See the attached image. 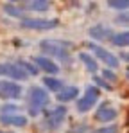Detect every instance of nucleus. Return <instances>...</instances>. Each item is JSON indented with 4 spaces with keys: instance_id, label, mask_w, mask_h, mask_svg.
Listing matches in <instances>:
<instances>
[{
    "instance_id": "1",
    "label": "nucleus",
    "mask_w": 129,
    "mask_h": 133,
    "mask_svg": "<svg viewBox=\"0 0 129 133\" xmlns=\"http://www.w3.org/2000/svg\"><path fill=\"white\" fill-rule=\"evenodd\" d=\"M74 45L70 42H64V40H41L40 42V49H41L43 56H48V58H58V59H63L68 61L70 59V50H72Z\"/></svg>"
},
{
    "instance_id": "2",
    "label": "nucleus",
    "mask_w": 129,
    "mask_h": 133,
    "mask_svg": "<svg viewBox=\"0 0 129 133\" xmlns=\"http://www.w3.org/2000/svg\"><path fill=\"white\" fill-rule=\"evenodd\" d=\"M48 103H50V95L45 88L32 87L29 90V113L31 115H38L41 110L47 108Z\"/></svg>"
},
{
    "instance_id": "3",
    "label": "nucleus",
    "mask_w": 129,
    "mask_h": 133,
    "mask_svg": "<svg viewBox=\"0 0 129 133\" xmlns=\"http://www.w3.org/2000/svg\"><path fill=\"white\" fill-rule=\"evenodd\" d=\"M99 95H101V88H97L95 85H88L86 90H84V95L77 99V104H75L77 111H79V113H86V111H90L95 104H97Z\"/></svg>"
},
{
    "instance_id": "4",
    "label": "nucleus",
    "mask_w": 129,
    "mask_h": 133,
    "mask_svg": "<svg viewBox=\"0 0 129 133\" xmlns=\"http://www.w3.org/2000/svg\"><path fill=\"white\" fill-rule=\"evenodd\" d=\"M20 25L31 31H50L59 25V20L58 18H23L20 20Z\"/></svg>"
},
{
    "instance_id": "5",
    "label": "nucleus",
    "mask_w": 129,
    "mask_h": 133,
    "mask_svg": "<svg viewBox=\"0 0 129 133\" xmlns=\"http://www.w3.org/2000/svg\"><path fill=\"white\" fill-rule=\"evenodd\" d=\"M0 76L5 77V79H11V81H27V79H29L27 72H25L16 61H15V63H11V61L0 63Z\"/></svg>"
},
{
    "instance_id": "6",
    "label": "nucleus",
    "mask_w": 129,
    "mask_h": 133,
    "mask_svg": "<svg viewBox=\"0 0 129 133\" xmlns=\"http://www.w3.org/2000/svg\"><path fill=\"white\" fill-rule=\"evenodd\" d=\"M88 47H90V50L93 52V56H95L99 61H102L108 68H113V70H115V68L118 66V63H120V61H118V58H117L113 52L106 50L104 47H101L99 43H90Z\"/></svg>"
},
{
    "instance_id": "7",
    "label": "nucleus",
    "mask_w": 129,
    "mask_h": 133,
    "mask_svg": "<svg viewBox=\"0 0 129 133\" xmlns=\"http://www.w3.org/2000/svg\"><path fill=\"white\" fill-rule=\"evenodd\" d=\"M23 88L16 81H11V79H0V99H5V101H13V99H20Z\"/></svg>"
},
{
    "instance_id": "8",
    "label": "nucleus",
    "mask_w": 129,
    "mask_h": 133,
    "mask_svg": "<svg viewBox=\"0 0 129 133\" xmlns=\"http://www.w3.org/2000/svg\"><path fill=\"white\" fill-rule=\"evenodd\" d=\"M64 117H66V108L61 104V106H56V108H52V110H48L45 113L43 124H45L47 130H56V128H59L63 124Z\"/></svg>"
},
{
    "instance_id": "9",
    "label": "nucleus",
    "mask_w": 129,
    "mask_h": 133,
    "mask_svg": "<svg viewBox=\"0 0 129 133\" xmlns=\"http://www.w3.org/2000/svg\"><path fill=\"white\" fill-rule=\"evenodd\" d=\"M32 63L38 66L40 70H43L45 74H48V76H58L59 74V66L56 61H52L48 56H34L32 58Z\"/></svg>"
},
{
    "instance_id": "10",
    "label": "nucleus",
    "mask_w": 129,
    "mask_h": 133,
    "mask_svg": "<svg viewBox=\"0 0 129 133\" xmlns=\"http://www.w3.org/2000/svg\"><path fill=\"white\" fill-rule=\"evenodd\" d=\"M117 115H118L117 108H113L109 103H102V104L97 108V111H95V121L108 124V122H113V121L117 119Z\"/></svg>"
},
{
    "instance_id": "11",
    "label": "nucleus",
    "mask_w": 129,
    "mask_h": 133,
    "mask_svg": "<svg viewBox=\"0 0 129 133\" xmlns=\"http://www.w3.org/2000/svg\"><path fill=\"white\" fill-rule=\"evenodd\" d=\"M88 34H90V38L99 40V42H111V38H113V31L104 23H97V25L90 27Z\"/></svg>"
},
{
    "instance_id": "12",
    "label": "nucleus",
    "mask_w": 129,
    "mask_h": 133,
    "mask_svg": "<svg viewBox=\"0 0 129 133\" xmlns=\"http://www.w3.org/2000/svg\"><path fill=\"white\" fill-rule=\"evenodd\" d=\"M0 122L7 124V126H15V128H23L27 126V117L22 113H2L0 115Z\"/></svg>"
},
{
    "instance_id": "13",
    "label": "nucleus",
    "mask_w": 129,
    "mask_h": 133,
    "mask_svg": "<svg viewBox=\"0 0 129 133\" xmlns=\"http://www.w3.org/2000/svg\"><path fill=\"white\" fill-rule=\"evenodd\" d=\"M77 95H79V88H77V87H63L59 92H56L58 103H63V104L74 101V99H77Z\"/></svg>"
},
{
    "instance_id": "14",
    "label": "nucleus",
    "mask_w": 129,
    "mask_h": 133,
    "mask_svg": "<svg viewBox=\"0 0 129 133\" xmlns=\"http://www.w3.org/2000/svg\"><path fill=\"white\" fill-rule=\"evenodd\" d=\"M25 11H34V13H45L50 9V0H29L23 5Z\"/></svg>"
},
{
    "instance_id": "15",
    "label": "nucleus",
    "mask_w": 129,
    "mask_h": 133,
    "mask_svg": "<svg viewBox=\"0 0 129 133\" xmlns=\"http://www.w3.org/2000/svg\"><path fill=\"white\" fill-rule=\"evenodd\" d=\"M79 59H81V63L86 66V70H90L91 74H95V72L99 70V61H97V58L91 56L90 52H81V54H79Z\"/></svg>"
},
{
    "instance_id": "16",
    "label": "nucleus",
    "mask_w": 129,
    "mask_h": 133,
    "mask_svg": "<svg viewBox=\"0 0 129 133\" xmlns=\"http://www.w3.org/2000/svg\"><path fill=\"white\" fill-rule=\"evenodd\" d=\"M4 13H5L7 16H11V18H18V20L27 18V16H25V9L20 7V5H16V4H4Z\"/></svg>"
},
{
    "instance_id": "17",
    "label": "nucleus",
    "mask_w": 129,
    "mask_h": 133,
    "mask_svg": "<svg viewBox=\"0 0 129 133\" xmlns=\"http://www.w3.org/2000/svg\"><path fill=\"white\" fill-rule=\"evenodd\" d=\"M43 85H45V88L48 90V92H59V90L64 87L63 81L58 79V77H54V76H47V77H43Z\"/></svg>"
},
{
    "instance_id": "18",
    "label": "nucleus",
    "mask_w": 129,
    "mask_h": 133,
    "mask_svg": "<svg viewBox=\"0 0 129 133\" xmlns=\"http://www.w3.org/2000/svg\"><path fill=\"white\" fill-rule=\"evenodd\" d=\"M111 43L115 45V47H129V31H124V32H117V34H113Z\"/></svg>"
},
{
    "instance_id": "19",
    "label": "nucleus",
    "mask_w": 129,
    "mask_h": 133,
    "mask_svg": "<svg viewBox=\"0 0 129 133\" xmlns=\"http://www.w3.org/2000/svg\"><path fill=\"white\" fill-rule=\"evenodd\" d=\"M16 63H18V65H20L22 68L27 72V76H38V72H40V68L34 65L32 61H27V59H18Z\"/></svg>"
},
{
    "instance_id": "20",
    "label": "nucleus",
    "mask_w": 129,
    "mask_h": 133,
    "mask_svg": "<svg viewBox=\"0 0 129 133\" xmlns=\"http://www.w3.org/2000/svg\"><path fill=\"white\" fill-rule=\"evenodd\" d=\"M108 7L117 11H129V0H108Z\"/></svg>"
},
{
    "instance_id": "21",
    "label": "nucleus",
    "mask_w": 129,
    "mask_h": 133,
    "mask_svg": "<svg viewBox=\"0 0 129 133\" xmlns=\"http://www.w3.org/2000/svg\"><path fill=\"white\" fill-rule=\"evenodd\" d=\"M115 23H118V25H129V11H120V15L115 18Z\"/></svg>"
},
{
    "instance_id": "22",
    "label": "nucleus",
    "mask_w": 129,
    "mask_h": 133,
    "mask_svg": "<svg viewBox=\"0 0 129 133\" xmlns=\"http://www.w3.org/2000/svg\"><path fill=\"white\" fill-rule=\"evenodd\" d=\"M102 79H106V81H109V83H115L117 81V76H115V72H113V68H104L102 70Z\"/></svg>"
},
{
    "instance_id": "23",
    "label": "nucleus",
    "mask_w": 129,
    "mask_h": 133,
    "mask_svg": "<svg viewBox=\"0 0 129 133\" xmlns=\"http://www.w3.org/2000/svg\"><path fill=\"white\" fill-rule=\"evenodd\" d=\"M95 83H97V85H95L97 88H106V90H111V88H113V87H111V83H109V81H106V79H102L101 76H95Z\"/></svg>"
},
{
    "instance_id": "24",
    "label": "nucleus",
    "mask_w": 129,
    "mask_h": 133,
    "mask_svg": "<svg viewBox=\"0 0 129 133\" xmlns=\"http://www.w3.org/2000/svg\"><path fill=\"white\" fill-rule=\"evenodd\" d=\"M2 113H15V111H18V106L16 104H4L2 108H0Z\"/></svg>"
},
{
    "instance_id": "25",
    "label": "nucleus",
    "mask_w": 129,
    "mask_h": 133,
    "mask_svg": "<svg viewBox=\"0 0 129 133\" xmlns=\"http://www.w3.org/2000/svg\"><path fill=\"white\" fill-rule=\"evenodd\" d=\"M117 131H118V128H117V126H104V128L95 130V131H91V133H117Z\"/></svg>"
},
{
    "instance_id": "26",
    "label": "nucleus",
    "mask_w": 129,
    "mask_h": 133,
    "mask_svg": "<svg viewBox=\"0 0 129 133\" xmlns=\"http://www.w3.org/2000/svg\"><path fill=\"white\" fill-rule=\"evenodd\" d=\"M120 58H122L124 61H127V63H129V52H124V54H120Z\"/></svg>"
},
{
    "instance_id": "27",
    "label": "nucleus",
    "mask_w": 129,
    "mask_h": 133,
    "mask_svg": "<svg viewBox=\"0 0 129 133\" xmlns=\"http://www.w3.org/2000/svg\"><path fill=\"white\" fill-rule=\"evenodd\" d=\"M126 76H127V81H129V68H127V72H126Z\"/></svg>"
},
{
    "instance_id": "28",
    "label": "nucleus",
    "mask_w": 129,
    "mask_h": 133,
    "mask_svg": "<svg viewBox=\"0 0 129 133\" xmlns=\"http://www.w3.org/2000/svg\"><path fill=\"white\" fill-rule=\"evenodd\" d=\"M11 2H25V0H11Z\"/></svg>"
},
{
    "instance_id": "29",
    "label": "nucleus",
    "mask_w": 129,
    "mask_h": 133,
    "mask_svg": "<svg viewBox=\"0 0 129 133\" xmlns=\"http://www.w3.org/2000/svg\"><path fill=\"white\" fill-rule=\"evenodd\" d=\"M0 133H11V131H0Z\"/></svg>"
}]
</instances>
